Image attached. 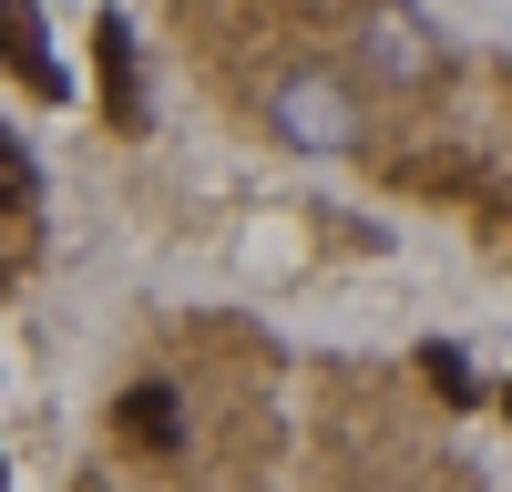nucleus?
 Returning a JSON list of instances; mask_svg holds the SVG:
<instances>
[{"mask_svg": "<svg viewBox=\"0 0 512 492\" xmlns=\"http://www.w3.org/2000/svg\"><path fill=\"white\" fill-rule=\"evenodd\" d=\"M21 205H31V164H21L11 134H0V216H21Z\"/></svg>", "mask_w": 512, "mask_h": 492, "instance_id": "20e7f679", "label": "nucleus"}, {"mask_svg": "<svg viewBox=\"0 0 512 492\" xmlns=\"http://www.w3.org/2000/svg\"><path fill=\"white\" fill-rule=\"evenodd\" d=\"M93 62H103V103H113V123H144V82H134V31H123L113 11L93 21Z\"/></svg>", "mask_w": 512, "mask_h": 492, "instance_id": "f03ea898", "label": "nucleus"}, {"mask_svg": "<svg viewBox=\"0 0 512 492\" xmlns=\"http://www.w3.org/2000/svg\"><path fill=\"white\" fill-rule=\"evenodd\" d=\"M420 369H431L451 400H472V359H461V349H420Z\"/></svg>", "mask_w": 512, "mask_h": 492, "instance_id": "39448f33", "label": "nucleus"}, {"mask_svg": "<svg viewBox=\"0 0 512 492\" xmlns=\"http://www.w3.org/2000/svg\"><path fill=\"white\" fill-rule=\"evenodd\" d=\"M502 410H512V380H502Z\"/></svg>", "mask_w": 512, "mask_h": 492, "instance_id": "423d86ee", "label": "nucleus"}, {"mask_svg": "<svg viewBox=\"0 0 512 492\" xmlns=\"http://www.w3.org/2000/svg\"><path fill=\"white\" fill-rule=\"evenodd\" d=\"M123 441H134V451H175V441H185V410H175V390H164V380L123 390Z\"/></svg>", "mask_w": 512, "mask_h": 492, "instance_id": "7ed1b4c3", "label": "nucleus"}, {"mask_svg": "<svg viewBox=\"0 0 512 492\" xmlns=\"http://www.w3.org/2000/svg\"><path fill=\"white\" fill-rule=\"evenodd\" d=\"M0 62H11V72H31V93H72V82L52 72V41H41V11H21V0H0Z\"/></svg>", "mask_w": 512, "mask_h": 492, "instance_id": "f257e3e1", "label": "nucleus"}]
</instances>
